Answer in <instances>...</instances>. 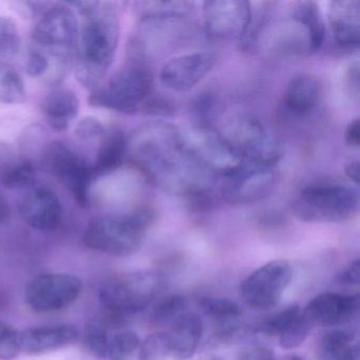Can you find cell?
I'll list each match as a JSON object with an SVG mask.
<instances>
[{
	"instance_id": "obj_1",
	"label": "cell",
	"mask_w": 360,
	"mask_h": 360,
	"mask_svg": "<svg viewBox=\"0 0 360 360\" xmlns=\"http://www.w3.org/2000/svg\"><path fill=\"white\" fill-rule=\"evenodd\" d=\"M127 157L150 184L187 199L212 193L216 176L195 159L182 129L165 121L143 124L127 139Z\"/></svg>"
},
{
	"instance_id": "obj_2",
	"label": "cell",
	"mask_w": 360,
	"mask_h": 360,
	"mask_svg": "<svg viewBox=\"0 0 360 360\" xmlns=\"http://www.w3.org/2000/svg\"><path fill=\"white\" fill-rule=\"evenodd\" d=\"M82 16L75 53V77L83 87H100L112 65L120 41L119 11L107 1L72 3Z\"/></svg>"
},
{
	"instance_id": "obj_3",
	"label": "cell",
	"mask_w": 360,
	"mask_h": 360,
	"mask_svg": "<svg viewBox=\"0 0 360 360\" xmlns=\"http://www.w3.org/2000/svg\"><path fill=\"white\" fill-rule=\"evenodd\" d=\"M167 285L165 274L155 269L119 276L105 282L100 300L109 322L115 326L129 323L162 296Z\"/></svg>"
},
{
	"instance_id": "obj_4",
	"label": "cell",
	"mask_w": 360,
	"mask_h": 360,
	"mask_svg": "<svg viewBox=\"0 0 360 360\" xmlns=\"http://www.w3.org/2000/svg\"><path fill=\"white\" fill-rule=\"evenodd\" d=\"M153 221L155 212L149 207L130 214L98 217L88 223L84 244L109 256H131L140 250Z\"/></svg>"
},
{
	"instance_id": "obj_5",
	"label": "cell",
	"mask_w": 360,
	"mask_h": 360,
	"mask_svg": "<svg viewBox=\"0 0 360 360\" xmlns=\"http://www.w3.org/2000/svg\"><path fill=\"white\" fill-rule=\"evenodd\" d=\"M153 87L155 79L146 62L130 58L127 65L109 79L106 86L92 90L88 103L96 108L136 115L153 96Z\"/></svg>"
},
{
	"instance_id": "obj_6",
	"label": "cell",
	"mask_w": 360,
	"mask_h": 360,
	"mask_svg": "<svg viewBox=\"0 0 360 360\" xmlns=\"http://www.w3.org/2000/svg\"><path fill=\"white\" fill-rule=\"evenodd\" d=\"M79 33L75 12L65 4L52 3L33 28L32 48L41 51L52 66L72 68Z\"/></svg>"
},
{
	"instance_id": "obj_7",
	"label": "cell",
	"mask_w": 360,
	"mask_h": 360,
	"mask_svg": "<svg viewBox=\"0 0 360 360\" xmlns=\"http://www.w3.org/2000/svg\"><path fill=\"white\" fill-rule=\"evenodd\" d=\"M219 131L243 163L275 168L285 153L283 141L250 115H235Z\"/></svg>"
},
{
	"instance_id": "obj_8",
	"label": "cell",
	"mask_w": 360,
	"mask_h": 360,
	"mask_svg": "<svg viewBox=\"0 0 360 360\" xmlns=\"http://www.w3.org/2000/svg\"><path fill=\"white\" fill-rule=\"evenodd\" d=\"M358 193L347 185L316 183L299 191L292 204L294 216L307 223H341L358 210Z\"/></svg>"
},
{
	"instance_id": "obj_9",
	"label": "cell",
	"mask_w": 360,
	"mask_h": 360,
	"mask_svg": "<svg viewBox=\"0 0 360 360\" xmlns=\"http://www.w3.org/2000/svg\"><path fill=\"white\" fill-rule=\"evenodd\" d=\"M41 163L48 174L71 191L82 208L89 207L90 184L94 179L90 164L60 141L49 143L41 155Z\"/></svg>"
},
{
	"instance_id": "obj_10",
	"label": "cell",
	"mask_w": 360,
	"mask_h": 360,
	"mask_svg": "<svg viewBox=\"0 0 360 360\" xmlns=\"http://www.w3.org/2000/svg\"><path fill=\"white\" fill-rule=\"evenodd\" d=\"M187 148L195 159L214 176H225L243 164L241 158L214 127L193 125L183 130Z\"/></svg>"
},
{
	"instance_id": "obj_11",
	"label": "cell",
	"mask_w": 360,
	"mask_h": 360,
	"mask_svg": "<svg viewBox=\"0 0 360 360\" xmlns=\"http://www.w3.org/2000/svg\"><path fill=\"white\" fill-rule=\"evenodd\" d=\"M292 278L288 260L278 259L252 271L240 288L242 300L250 309H269L279 303Z\"/></svg>"
},
{
	"instance_id": "obj_12",
	"label": "cell",
	"mask_w": 360,
	"mask_h": 360,
	"mask_svg": "<svg viewBox=\"0 0 360 360\" xmlns=\"http://www.w3.org/2000/svg\"><path fill=\"white\" fill-rule=\"evenodd\" d=\"M83 290V281L70 274H41L27 284L25 299L35 313H51L72 304Z\"/></svg>"
},
{
	"instance_id": "obj_13",
	"label": "cell",
	"mask_w": 360,
	"mask_h": 360,
	"mask_svg": "<svg viewBox=\"0 0 360 360\" xmlns=\"http://www.w3.org/2000/svg\"><path fill=\"white\" fill-rule=\"evenodd\" d=\"M276 184L275 168L243 163L235 172L223 176L221 197L231 205H252L269 197Z\"/></svg>"
},
{
	"instance_id": "obj_14",
	"label": "cell",
	"mask_w": 360,
	"mask_h": 360,
	"mask_svg": "<svg viewBox=\"0 0 360 360\" xmlns=\"http://www.w3.org/2000/svg\"><path fill=\"white\" fill-rule=\"evenodd\" d=\"M252 15V3L244 0H212L202 6V25L208 39L239 41Z\"/></svg>"
},
{
	"instance_id": "obj_15",
	"label": "cell",
	"mask_w": 360,
	"mask_h": 360,
	"mask_svg": "<svg viewBox=\"0 0 360 360\" xmlns=\"http://www.w3.org/2000/svg\"><path fill=\"white\" fill-rule=\"evenodd\" d=\"M217 60L216 54L210 51L181 54L164 64L160 82L172 91H189L214 70Z\"/></svg>"
},
{
	"instance_id": "obj_16",
	"label": "cell",
	"mask_w": 360,
	"mask_h": 360,
	"mask_svg": "<svg viewBox=\"0 0 360 360\" xmlns=\"http://www.w3.org/2000/svg\"><path fill=\"white\" fill-rule=\"evenodd\" d=\"M359 309V295L347 292H322L302 309L313 328H337L349 323Z\"/></svg>"
},
{
	"instance_id": "obj_17",
	"label": "cell",
	"mask_w": 360,
	"mask_h": 360,
	"mask_svg": "<svg viewBox=\"0 0 360 360\" xmlns=\"http://www.w3.org/2000/svg\"><path fill=\"white\" fill-rule=\"evenodd\" d=\"M199 307L212 324L214 342L231 345L246 334L243 311L235 301L223 297H204L199 300Z\"/></svg>"
},
{
	"instance_id": "obj_18",
	"label": "cell",
	"mask_w": 360,
	"mask_h": 360,
	"mask_svg": "<svg viewBox=\"0 0 360 360\" xmlns=\"http://www.w3.org/2000/svg\"><path fill=\"white\" fill-rule=\"evenodd\" d=\"M313 328L298 304L288 305L266 318L259 326V330L266 336L277 337L280 347L284 349L300 347L311 335Z\"/></svg>"
},
{
	"instance_id": "obj_19",
	"label": "cell",
	"mask_w": 360,
	"mask_h": 360,
	"mask_svg": "<svg viewBox=\"0 0 360 360\" xmlns=\"http://www.w3.org/2000/svg\"><path fill=\"white\" fill-rule=\"evenodd\" d=\"M20 214L25 223L37 231H56L62 224V204L48 189L37 188L27 193L20 202Z\"/></svg>"
},
{
	"instance_id": "obj_20",
	"label": "cell",
	"mask_w": 360,
	"mask_h": 360,
	"mask_svg": "<svg viewBox=\"0 0 360 360\" xmlns=\"http://www.w3.org/2000/svg\"><path fill=\"white\" fill-rule=\"evenodd\" d=\"M328 22L336 45L354 51L360 43V3L358 0H334L328 10Z\"/></svg>"
},
{
	"instance_id": "obj_21",
	"label": "cell",
	"mask_w": 360,
	"mask_h": 360,
	"mask_svg": "<svg viewBox=\"0 0 360 360\" xmlns=\"http://www.w3.org/2000/svg\"><path fill=\"white\" fill-rule=\"evenodd\" d=\"M79 330L72 324L39 326L20 333V352L28 355H43L73 345Z\"/></svg>"
},
{
	"instance_id": "obj_22",
	"label": "cell",
	"mask_w": 360,
	"mask_h": 360,
	"mask_svg": "<svg viewBox=\"0 0 360 360\" xmlns=\"http://www.w3.org/2000/svg\"><path fill=\"white\" fill-rule=\"evenodd\" d=\"M166 334L169 341L170 357L174 360L189 359L195 355L203 337V319L195 311H184L170 324Z\"/></svg>"
},
{
	"instance_id": "obj_23",
	"label": "cell",
	"mask_w": 360,
	"mask_h": 360,
	"mask_svg": "<svg viewBox=\"0 0 360 360\" xmlns=\"http://www.w3.org/2000/svg\"><path fill=\"white\" fill-rule=\"evenodd\" d=\"M322 96V84L316 75L299 73L288 82L283 104L292 115L303 117L313 112Z\"/></svg>"
},
{
	"instance_id": "obj_24",
	"label": "cell",
	"mask_w": 360,
	"mask_h": 360,
	"mask_svg": "<svg viewBox=\"0 0 360 360\" xmlns=\"http://www.w3.org/2000/svg\"><path fill=\"white\" fill-rule=\"evenodd\" d=\"M41 109L52 129L65 131L79 115V100L72 90L56 87L45 96Z\"/></svg>"
},
{
	"instance_id": "obj_25",
	"label": "cell",
	"mask_w": 360,
	"mask_h": 360,
	"mask_svg": "<svg viewBox=\"0 0 360 360\" xmlns=\"http://www.w3.org/2000/svg\"><path fill=\"white\" fill-rule=\"evenodd\" d=\"M127 157V139L120 130L105 132L96 163L92 164L94 179L106 176L121 167Z\"/></svg>"
},
{
	"instance_id": "obj_26",
	"label": "cell",
	"mask_w": 360,
	"mask_h": 360,
	"mask_svg": "<svg viewBox=\"0 0 360 360\" xmlns=\"http://www.w3.org/2000/svg\"><path fill=\"white\" fill-rule=\"evenodd\" d=\"M277 5V3H259L256 8H252V4L250 22L238 41L240 51L248 54L258 52L261 41L271 26Z\"/></svg>"
},
{
	"instance_id": "obj_27",
	"label": "cell",
	"mask_w": 360,
	"mask_h": 360,
	"mask_svg": "<svg viewBox=\"0 0 360 360\" xmlns=\"http://www.w3.org/2000/svg\"><path fill=\"white\" fill-rule=\"evenodd\" d=\"M288 15L304 28L311 54L319 51L326 39V22L319 6L314 1H297L292 4Z\"/></svg>"
},
{
	"instance_id": "obj_28",
	"label": "cell",
	"mask_w": 360,
	"mask_h": 360,
	"mask_svg": "<svg viewBox=\"0 0 360 360\" xmlns=\"http://www.w3.org/2000/svg\"><path fill=\"white\" fill-rule=\"evenodd\" d=\"M134 6L141 22L186 20L195 11V4L189 1H139Z\"/></svg>"
},
{
	"instance_id": "obj_29",
	"label": "cell",
	"mask_w": 360,
	"mask_h": 360,
	"mask_svg": "<svg viewBox=\"0 0 360 360\" xmlns=\"http://www.w3.org/2000/svg\"><path fill=\"white\" fill-rule=\"evenodd\" d=\"M320 360H359V349L351 330L336 328L320 341Z\"/></svg>"
},
{
	"instance_id": "obj_30",
	"label": "cell",
	"mask_w": 360,
	"mask_h": 360,
	"mask_svg": "<svg viewBox=\"0 0 360 360\" xmlns=\"http://www.w3.org/2000/svg\"><path fill=\"white\" fill-rule=\"evenodd\" d=\"M27 100L24 79L12 65L0 64V103L24 104Z\"/></svg>"
},
{
	"instance_id": "obj_31",
	"label": "cell",
	"mask_w": 360,
	"mask_h": 360,
	"mask_svg": "<svg viewBox=\"0 0 360 360\" xmlns=\"http://www.w3.org/2000/svg\"><path fill=\"white\" fill-rule=\"evenodd\" d=\"M151 307V323L155 326H170L181 314L187 311L188 301L183 295L172 294L160 297Z\"/></svg>"
},
{
	"instance_id": "obj_32",
	"label": "cell",
	"mask_w": 360,
	"mask_h": 360,
	"mask_svg": "<svg viewBox=\"0 0 360 360\" xmlns=\"http://www.w3.org/2000/svg\"><path fill=\"white\" fill-rule=\"evenodd\" d=\"M48 134L39 124L28 126L20 139V159L27 160L34 164L35 160L41 161L44 151L47 148Z\"/></svg>"
},
{
	"instance_id": "obj_33",
	"label": "cell",
	"mask_w": 360,
	"mask_h": 360,
	"mask_svg": "<svg viewBox=\"0 0 360 360\" xmlns=\"http://www.w3.org/2000/svg\"><path fill=\"white\" fill-rule=\"evenodd\" d=\"M20 46L16 22L8 16H0V64H10L20 53Z\"/></svg>"
},
{
	"instance_id": "obj_34",
	"label": "cell",
	"mask_w": 360,
	"mask_h": 360,
	"mask_svg": "<svg viewBox=\"0 0 360 360\" xmlns=\"http://www.w3.org/2000/svg\"><path fill=\"white\" fill-rule=\"evenodd\" d=\"M86 347L92 356L98 359H106L108 356L109 338L108 326L101 320L92 319L86 323L85 330Z\"/></svg>"
},
{
	"instance_id": "obj_35",
	"label": "cell",
	"mask_w": 360,
	"mask_h": 360,
	"mask_svg": "<svg viewBox=\"0 0 360 360\" xmlns=\"http://www.w3.org/2000/svg\"><path fill=\"white\" fill-rule=\"evenodd\" d=\"M35 166L32 162L20 159L0 172V181L7 189L28 186L34 180Z\"/></svg>"
},
{
	"instance_id": "obj_36",
	"label": "cell",
	"mask_w": 360,
	"mask_h": 360,
	"mask_svg": "<svg viewBox=\"0 0 360 360\" xmlns=\"http://www.w3.org/2000/svg\"><path fill=\"white\" fill-rule=\"evenodd\" d=\"M140 337L132 330H125L110 339L109 360H136L140 349Z\"/></svg>"
},
{
	"instance_id": "obj_37",
	"label": "cell",
	"mask_w": 360,
	"mask_h": 360,
	"mask_svg": "<svg viewBox=\"0 0 360 360\" xmlns=\"http://www.w3.org/2000/svg\"><path fill=\"white\" fill-rule=\"evenodd\" d=\"M169 357V341L166 333L149 335L141 342L138 360H167Z\"/></svg>"
},
{
	"instance_id": "obj_38",
	"label": "cell",
	"mask_w": 360,
	"mask_h": 360,
	"mask_svg": "<svg viewBox=\"0 0 360 360\" xmlns=\"http://www.w3.org/2000/svg\"><path fill=\"white\" fill-rule=\"evenodd\" d=\"M20 353V333L0 322V359L13 360Z\"/></svg>"
},
{
	"instance_id": "obj_39",
	"label": "cell",
	"mask_w": 360,
	"mask_h": 360,
	"mask_svg": "<svg viewBox=\"0 0 360 360\" xmlns=\"http://www.w3.org/2000/svg\"><path fill=\"white\" fill-rule=\"evenodd\" d=\"M49 62H48L46 56L39 50L31 47L26 63L28 75L44 83L46 77H47L48 72H49Z\"/></svg>"
},
{
	"instance_id": "obj_40",
	"label": "cell",
	"mask_w": 360,
	"mask_h": 360,
	"mask_svg": "<svg viewBox=\"0 0 360 360\" xmlns=\"http://www.w3.org/2000/svg\"><path fill=\"white\" fill-rule=\"evenodd\" d=\"M104 125L96 117H87L77 123L75 134L82 141L94 140L103 138L105 134Z\"/></svg>"
},
{
	"instance_id": "obj_41",
	"label": "cell",
	"mask_w": 360,
	"mask_h": 360,
	"mask_svg": "<svg viewBox=\"0 0 360 360\" xmlns=\"http://www.w3.org/2000/svg\"><path fill=\"white\" fill-rule=\"evenodd\" d=\"M176 111V107L174 106L170 101L163 96H155L153 94L143 106L141 113L147 115H153V117H172Z\"/></svg>"
},
{
	"instance_id": "obj_42",
	"label": "cell",
	"mask_w": 360,
	"mask_h": 360,
	"mask_svg": "<svg viewBox=\"0 0 360 360\" xmlns=\"http://www.w3.org/2000/svg\"><path fill=\"white\" fill-rule=\"evenodd\" d=\"M236 360H276L274 352L265 345H254L244 347Z\"/></svg>"
},
{
	"instance_id": "obj_43",
	"label": "cell",
	"mask_w": 360,
	"mask_h": 360,
	"mask_svg": "<svg viewBox=\"0 0 360 360\" xmlns=\"http://www.w3.org/2000/svg\"><path fill=\"white\" fill-rule=\"evenodd\" d=\"M52 3H31V1H16L12 3V5L15 8L16 11L20 12L25 18H41L48 9Z\"/></svg>"
},
{
	"instance_id": "obj_44",
	"label": "cell",
	"mask_w": 360,
	"mask_h": 360,
	"mask_svg": "<svg viewBox=\"0 0 360 360\" xmlns=\"http://www.w3.org/2000/svg\"><path fill=\"white\" fill-rule=\"evenodd\" d=\"M359 259L347 265L336 277V282L343 286H353L359 284Z\"/></svg>"
},
{
	"instance_id": "obj_45",
	"label": "cell",
	"mask_w": 360,
	"mask_h": 360,
	"mask_svg": "<svg viewBox=\"0 0 360 360\" xmlns=\"http://www.w3.org/2000/svg\"><path fill=\"white\" fill-rule=\"evenodd\" d=\"M345 141L351 148H358L360 143V122L359 117L352 120L347 126L345 134Z\"/></svg>"
},
{
	"instance_id": "obj_46",
	"label": "cell",
	"mask_w": 360,
	"mask_h": 360,
	"mask_svg": "<svg viewBox=\"0 0 360 360\" xmlns=\"http://www.w3.org/2000/svg\"><path fill=\"white\" fill-rule=\"evenodd\" d=\"M345 176H347L352 182L358 185V183H359V161L355 160V161L349 162V163L345 166Z\"/></svg>"
},
{
	"instance_id": "obj_47",
	"label": "cell",
	"mask_w": 360,
	"mask_h": 360,
	"mask_svg": "<svg viewBox=\"0 0 360 360\" xmlns=\"http://www.w3.org/2000/svg\"><path fill=\"white\" fill-rule=\"evenodd\" d=\"M10 216V207L8 202L4 198L0 197V223L7 220Z\"/></svg>"
},
{
	"instance_id": "obj_48",
	"label": "cell",
	"mask_w": 360,
	"mask_h": 360,
	"mask_svg": "<svg viewBox=\"0 0 360 360\" xmlns=\"http://www.w3.org/2000/svg\"><path fill=\"white\" fill-rule=\"evenodd\" d=\"M280 360H304L301 356L297 355V354H288V355L284 356Z\"/></svg>"
}]
</instances>
